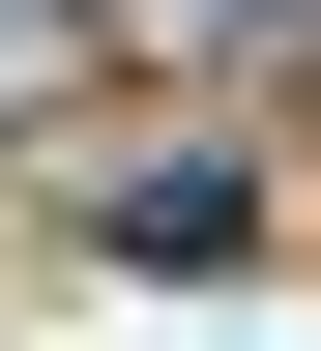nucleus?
I'll use <instances>...</instances> for the list:
<instances>
[{
	"label": "nucleus",
	"instance_id": "f257e3e1",
	"mask_svg": "<svg viewBox=\"0 0 321 351\" xmlns=\"http://www.w3.org/2000/svg\"><path fill=\"white\" fill-rule=\"evenodd\" d=\"M234 234H263L234 147H146V176H117V263H234Z\"/></svg>",
	"mask_w": 321,
	"mask_h": 351
},
{
	"label": "nucleus",
	"instance_id": "f03ea898",
	"mask_svg": "<svg viewBox=\"0 0 321 351\" xmlns=\"http://www.w3.org/2000/svg\"><path fill=\"white\" fill-rule=\"evenodd\" d=\"M234 29H321V0H234Z\"/></svg>",
	"mask_w": 321,
	"mask_h": 351
}]
</instances>
